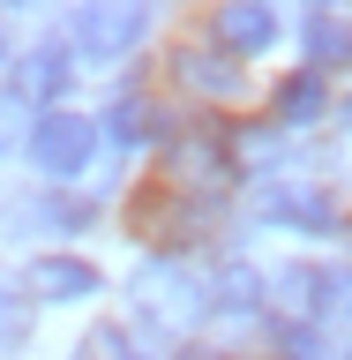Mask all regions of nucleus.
Masks as SVG:
<instances>
[{"instance_id":"obj_14","label":"nucleus","mask_w":352,"mask_h":360,"mask_svg":"<svg viewBox=\"0 0 352 360\" xmlns=\"http://www.w3.org/2000/svg\"><path fill=\"white\" fill-rule=\"evenodd\" d=\"M22 323H30L22 292H15V285H0V345H22Z\"/></svg>"},{"instance_id":"obj_8","label":"nucleus","mask_w":352,"mask_h":360,"mask_svg":"<svg viewBox=\"0 0 352 360\" xmlns=\"http://www.w3.org/2000/svg\"><path fill=\"white\" fill-rule=\"evenodd\" d=\"M218 38L233 45V53H270V38H278V8H263V0H233V8H218Z\"/></svg>"},{"instance_id":"obj_5","label":"nucleus","mask_w":352,"mask_h":360,"mask_svg":"<svg viewBox=\"0 0 352 360\" xmlns=\"http://www.w3.org/2000/svg\"><path fill=\"white\" fill-rule=\"evenodd\" d=\"M300 38H308L315 75H322V68H337V60H352V15H345V8H330V0L300 15Z\"/></svg>"},{"instance_id":"obj_13","label":"nucleus","mask_w":352,"mask_h":360,"mask_svg":"<svg viewBox=\"0 0 352 360\" xmlns=\"http://www.w3.org/2000/svg\"><path fill=\"white\" fill-rule=\"evenodd\" d=\"M83 353H90V360H143V353H135V338L120 330V323H98V330L83 338Z\"/></svg>"},{"instance_id":"obj_2","label":"nucleus","mask_w":352,"mask_h":360,"mask_svg":"<svg viewBox=\"0 0 352 360\" xmlns=\"http://www.w3.org/2000/svg\"><path fill=\"white\" fill-rule=\"evenodd\" d=\"M135 300H143L157 323H188V315L210 308V300L195 292V270L188 263H143L135 270Z\"/></svg>"},{"instance_id":"obj_6","label":"nucleus","mask_w":352,"mask_h":360,"mask_svg":"<svg viewBox=\"0 0 352 360\" xmlns=\"http://www.w3.org/2000/svg\"><path fill=\"white\" fill-rule=\"evenodd\" d=\"M67 75H75V60H67V45H30L15 68V98H38V105H53L67 90Z\"/></svg>"},{"instance_id":"obj_17","label":"nucleus","mask_w":352,"mask_h":360,"mask_svg":"<svg viewBox=\"0 0 352 360\" xmlns=\"http://www.w3.org/2000/svg\"><path fill=\"white\" fill-rule=\"evenodd\" d=\"M345 128H352V98H345Z\"/></svg>"},{"instance_id":"obj_10","label":"nucleus","mask_w":352,"mask_h":360,"mask_svg":"<svg viewBox=\"0 0 352 360\" xmlns=\"http://www.w3.org/2000/svg\"><path fill=\"white\" fill-rule=\"evenodd\" d=\"M210 300H218V308H255V300H263V278H255V263H225Z\"/></svg>"},{"instance_id":"obj_4","label":"nucleus","mask_w":352,"mask_h":360,"mask_svg":"<svg viewBox=\"0 0 352 360\" xmlns=\"http://www.w3.org/2000/svg\"><path fill=\"white\" fill-rule=\"evenodd\" d=\"M255 210H263L270 225H308V233L330 225V202L315 195V188H300V180H270L263 195H255Z\"/></svg>"},{"instance_id":"obj_16","label":"nucleus","mask_w":352,"mask_h":360,"mask_svg":"<svg viewBox=\"0 0 352 360\" xmlns=\"http://www.w3.org/2000/svg\"><path fill=\"white\" fill-rule=\"evenodd\" d=\"M173 360H225V353H210V345H188V353H173Z\"/></svg>"},{"instance_id":"obj_3","label":"nucleus","mask_w":352,"mask_h":360,"mask_svg":"<svg viewBox=\"0 0 352 360\" xmlns=\"http://www.w3.org/2000/svg\"><path fill=\"white\" fill-rule=\"evenodd\" d=\"M143 30H150V8H75L83 60H120V53H135Z\"/></svg>"},{"instance_id":"obj_18","label":"nucleus","mask_w":352,"mask_h":360,"mask_svg":"<svg viewBox=\"0 0 352 360\" xmlns=\"http://www.w3.org/2000/svg\"><path fill=\"white\" fill-rule=\"evenodd\" d=\"M345 360H352V353H345Z\"/></svg>"},{"instance_id":"obj_11","label":"nucleus","mask_w":352,"mask_h":360,"mask_svg":"<svg viewBox=\"0 0 352 360\" xmlns=\"http://www.w3.org/2000/svg\"><path fill=\"white\" fill-rule=\"evenodd\" d=\"M180 75L195 90H210V98H240V68H225V60H202V53H188L180 60Z\"/></svg>"},{"instance_id":"obj_7","label":"nucleus","mask_w":352,"mask_h":360,"mask_svg":"<svg viewBox=\"0 0 352 360\" xmlns=\"http://www.w3.org/2000/svg\"><path fill=\"white\" fill-rule=\"evenodd\" d=\"M30 292H38V300H90V292H98V270H90L83 255H38V263H30Z\"/></svg>"},{"instance_id":"obj_1","label":"nucleus","mask_w":352,"mask_h":360,"mask_svg":"<svg viewBox=\"0 0 352 360\" xmlns=\"http://www.w3.org/2000/svg\"><path fill=\"white\" fill-rule=\"evenodd\" d=\"M90 150H98V120H83V112H38V128H30V165H38L45 180H75L90 165Z\"/></svg>"},{"instance_id":"obj_15","label":"nucleus","mask_w":352,"mask_h":360,"mask_svg":"<svg viewBox=\"0 0 352 360\" xmlns=\"http://www.w3.org/2000/svg\"><path fill=\"white\" fill-rule=\"evenodd\" d=\"M15 143V98H0V150Z\"/></svg>"},{"instance_id":"obj_12","label":"nucleus","mask_w":352,"mask_h":360,"mask_svg":"<svg viewBox=\"0 0 352 360\" xmlns=\"http://www.w3.org/2000/svg\"><path fill=\"white\" fill-rule=\"evenodd\" d=\"M112 135H120V143H150V135H165V120H157L143 98H120V105H112Z\"/></svg>"},{"instance_id":"obj_9","label":"nucleus","mask_w":352,"mask_h":360,"mask_svg":"<svg viewBox=\"0 0 352 360\" xmlns=\"http://www.w3.org/2000/svg\"><path fill=\"white\" fill-rule=\"evenodd\" d=\"M322 105H330V90H322L315 68H300L292 83H278V128H308V120H322Z\"/></svg>"}]
</instances>
